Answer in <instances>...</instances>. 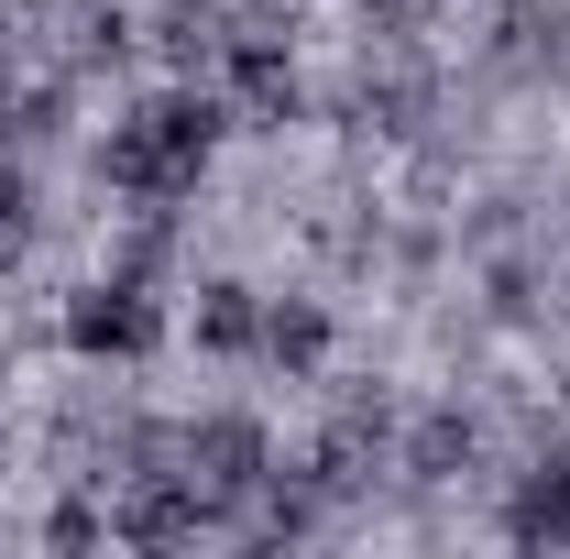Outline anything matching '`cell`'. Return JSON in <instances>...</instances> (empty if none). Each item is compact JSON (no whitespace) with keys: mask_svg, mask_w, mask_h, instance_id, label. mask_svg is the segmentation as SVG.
<instances>
[{"mask_svg":"<svg viewBox=\"0 0 570 559\" xmlns=\"http://www.w3.org/2000/svg\"><path fill=\"white\" fill-rule=\"evenodd\" d=\"M209 143H219V110L198 99V88H165V99H142L132 121L99 143V176H110L121 198H142V209H165V198L198 187Z\"/></svg>","mask_w":570,"mask_h":559,"instance_id":"obj_1","label":"cell"},{"mask_svg":"<svg viewBox=\"0 0 570 559\" xmlns=\"http://www.w3.org/2000/svg\"><path fill=\"white\" fill-rule=\"evenodd\" d=\"M154 341H165V307L142 296V275H110V285H88L67 307V351L77 362H142Z\"/></svg>","mask_w":570,"mask_h":559,"instance_id":"obj_2","label":"cell"},{"mask_svg":"<svg viewBox=\"0 0 570 559\" xmlns=\"http://www.w3.org/2000/svg\"><path fill=\"white\" fill-rule=\"evenodd\" d=\"M362 11H384V0H362Z\"/></svg>","mask_w":570,"mask_h":559,"instance_id":"obj_10","label":"cell"},{"mask_svg":"<svg viewBox=\"0 0 570 559\" xmlns=\"http://www.w3.org/2000/svg\"><path fill=\"white\" fill-rule=\"evenodd\" d=\"M515 538H549V549H570V450H549V461L527 472V493H515Z\"/></svg>","mask_w":570,"mask_h":559,"instance_id":"obj_6","label":"cell"},{"mask_svg":"<svg viewBox=\"0 0 570 559\" xmlns=\"http://www.w3.org/2000/svg\"><path fill=\"white\" fill-rule=\"evenodd\" d=\"M264 351H275L285 373H318V351H330V318H318V307H275V318H264Z\"/></svg>","mask_w":570,"mask_h":559,"instance_id":"obj_8","label":"cell"},{"mask_svg":"<svg viewBox=\"0 0 570 559\" xmlns=\"http://www.w3.org/2000/svg\"><path fill=\"white\" fill-rule=\"evenodd\" d=\"M230 88H242L253 121H285V110H296V56H285L275 33H242V45H230Z\"/></svg>","mask_w":570,"mask_h":559,"instance_id":"obj_5","label":"cell"},{"mask_svg":"<svg viewBox=\"0 0 570 559\" xmlns=\"http://www.w3.org/2000/svg\"><path fill=\"white\" fill-rule=\"evenodd\" d=\"M450 461H472V428H461V418H428L417 428V472H450Z\"/></svg>","mask_w":570,"mask_h":559,"instance_id":"obj_9","label":"cell"},{"mask_svg":"<svg viewBox=\"0 0 570 559\" xmlns=\"http://www.w3.org/2000/svg\"><path fill=\"white\" fill-rule=\"evenodd\" d=\"M110 527H121L132 549H176V538H198V527H209V493L187 483V472H154V483H142Z\"/></svg>","mask_w":570,"mask_h":559,"instance_id":"obj_4","label":"cell"},{"mask_svg":"<svg viewBox=\"0 0 570 559\" xmlns=\"http://www.w3.org/2000/svg\"><path fill=\"white\" fill-rule=\"evenodd\" d=\"M198 341H209V351H253V341H264L253 285H198Z\"/></svg>","mask_w":570,"mask_h":559,"instance_id":"obj_7","label":"cell"},{"mask_svg":"<svg viewBox=\"0 0 570 559\" xmlns=\"http://www.w3.org/2000/svg\"><path fill=\"white\" fill-rule=\"evenodd\" d=\"M264 472H275V461H264V428L253 418H198L187 428V483L209 493V504H242Z\"/></svg>","mask_w":570,"mask_h":559,"instance_id":"obj_3","label":"cell"}]
</instances>
